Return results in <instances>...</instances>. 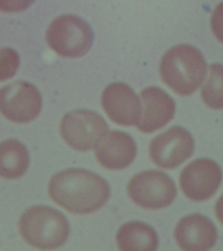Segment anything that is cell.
I'll use <instances>...</instances> for the list:
<instances>
[{
  "label": "cell",
  "mask_w": 223,
  "mask_h": 251,
  "mask_svg": "<svg viewBox=\"0 0 223 251\" xmlns=\"http://www.w3.org/2000/svg\"><path fill=\"white\" fill-rule=\"evenodd\" d=\"M127 195L135 204L148 210L167 208L174 201L177 188L167 174L147 171L136 175L127 185Z\"/></svg>",
  "instance_id": "obj_5"
},
{
  "label": "cell",
  "mask_w": 223,
  "mask_h": 251,
  "mask_svg": "<svg viewBox=\"0 0 223 251\" xmlns=\"http://www.w3.org/2000/svg\"><path fill=\"white\" fill-rule=\"evenodd\" d=\"M159 73L164 83L173 92L189 96L204 82L207 66L200 50L191 45H179L164 54Z\"/></svg>",
  "instance_id": "obj_2"
},
{
  "label": "cell",
  "mask_w": 223,
  "mask_h": 251,
  "mask_svg": "<svg viewBox=\"0 0 223 251\" xmlns=\"http://www.w3.org/2000/svg\"><path fill=\"white\" fill-rule=\"evenodd\" d=\"M51 200L68 212L88 215L107 203L109 185L96 174L85 169L65 170L53 176L48 185Z\"/></svg>",
  "instance_id": "obj_1"
},
{
  "label": "cell",
  "mask_w": 223,
  "mask_h": 251,
  "mask_svg": "<svg viewBox=\"0 0 223 251\" xmlns=\"http://www.w3.org/2000/svg\"><path fill=\"white\" fill-rule=\"evenodd\" d=\"M215 212L218 220L220 221L221 224L223 225V194L217 201L216 207H215Z\"/></svg>",
  "instance_id": "obj_20"
},
{
  "label": "cell",
  "mask_w": 223,
  "mask_h": 251,
  "mask_svg": "<svg viewBox=\"0 0 223 251\" xmlns=\"http://www.w3.org/2000/svg\"><path fill=\"white\" fill-rule=\"evenodd\" d=\"M220 166L208 159L195 160L181 171L179 186L187 199L203 201L214 197L222 185Z\"/></svg>",
  "instance_id": "obj_9"
},
{
  "label": "cell",
  "mask_w": 223,
  "mask_h": 251,
  "mask_svg": "<svg viewBox=\"0 0 223 251\" xmlns=\"http://www.w3.org/2000/svg\"><path fill=\"white\" fill-rule=\"evenodd\" d=\"M211 28L215 37L223 44V3L216 8L213 14Z\"/></svg>",
  "instance_id": "obj_19"
},
{
  "label": "cell",
  "mask_w": 223,
  "mask_h": 251,
  "mask_svg": "<svg viewBox=\"0 0 223 251\" xmlns=\"http://www.w3.org/2000/svg\"><path fill=\"white\" fill-rule=\"evenodd\" d=\"M137 153V145L132 136L116 130L108 132L95 150L99 163L110 171L127 169L135 161Z\"/></svg>",
  "instance_id": "obj_11"
},
{
  "label": "cell",
  "mask_w": 223,
  "mask_h": 251,
  "mask_svg": "<svg viewBox=\"0 0 223 251\" xmlns=\"http://www.w3.org/2000/svg\"><path fill=\"white\" fill-rule=\"evenodd\" d=\"M143 102L141 119L136 126L140 131L151 134L167 126L175 112L173 99L157 87L144 89L139 94Z\"/></svg>",
  "instance_id": "obj_12"
},
{
  "label": "cell",
  "mask_w": 223,
  "mask_h": 251,
  "mask_svg": "<svg viewBox=\"0 0 223 251\" xmlns=\"http://www.w3.org/2000/svg\"><path fill=\"white\" fill-rule=\"evenodd\" d=\"M42 106V96L30 83L16 81L0 89V112L14 123H28L36 119Z\"/></svg>",
  "instance_id": "obj_8"
},
{
  "label": "cell",
  "mask_w": 223,
  "mask_h": 251,
  "mask_svg": "<svg viewBox=\"0 0 223 251\" xmlns=\"http://www.w3.org/2000/svg\"><path fill=\"white\" fill-rule=\"evenodd\" d=\"M19 65V55L15 50L0 49V82L12 78L17 73Z\"/></svg>",
  "instance_id": "obj_17"
},
{
  "label": "cell",
  "mask_w": 223,
  "mask_h": 251,
  "mask_svg": "<svg viewBox=\"0 0 223 251\" xmlns=\"http://www.w3.org/2000/svg\"><path fill=\"white\" fill-rule=\"evenodd\" d=\"M195 151V141L188 130L173 126L158 134L150 142L151 161L160 169L172 171L190 159Z\"/></svg>",
  "instance_id": "obj_7"
},
{
  "label": "cell",
  "mask_w": 223,
  "mask_h": 251,
  "mask_svg": "<svg viewBox=\"0 0 223 251\" xmlns=\"http://www.w3.org/2000/svg\"><path fill=\"white\" fill-rule=\"evenodd\" d=\"M101 104L108 118L118 125L136 126L141 119V100L133 89L124 83L108 85L102 92Z\"/></svg>",
  "instance_id": "obj_10"
},
{
  "label": "cell",
  "mask_w": 223,
  "mask_h": 251,
  "mask_svg": "<svg viewBox=\"0 0 223 251\" xmlns=\"http://www.w3.org/2000/svg\"><path fill=\"white\" fill-rule=\"evenodd\" d=\"M104 118L92 110H76L65 114L61 121V136L76 151H91L108 132Z\"/></svg>",
  "instance_id": "obj_6"
},
{
  "label": "cell",
  "mask_w": 223,
  "mask_h": 251,
  "mask_svg": "<svg viewBox=\"0 0 223 251\" xmlns=\"http://www.w3.org/2000/svg\"><path fill=\"white\" fill-rule=\"evenodd\" d=\"M47 43L52 50L64 58L84 56L94 41V31L84 20L74 15L56 18L47 29Z\"/></svg>",
  "instance_id": "obj_4"
},
{
  "label": "cell",
  "mask_w": 223,
  "mask_h": 251,
  "mask_svg": "<svg viewBox=\"0 0 223 251\" xmlns=\"http://www.w3.org/2000/svg\"><path fill=\"white\" fill-rule=\"evenodd\" d=\"M210 73L200 91L203 102L213 110L223 109V65L209 66Z\"/></svg>",
  "instance_id": "obj_16"
},
{
  "label": "cell",
  "mask_w": 223,
  "mask_h": 251,
  "mask_svg": "<svg viewBox=\"0 0 223 251\" xmlns=\"http://www.w3.org/2000/svg\"><path fill=\"white\" fill-rule=\"evenodd\" d=\"M35 0H0V11L5 13H18L25 11Z\"/></svg>",
  "instance_id": "obj_18"
},
{
  "label": "cell",
  "mask_w": 223,
  "mask_h": 251,
  "mask_svg": "<svg viewBox=\"0 0 223 251\" xmlns=\"http://www.w3.org/2000/svg\"><path fill=\"white\" fill-rule=\"evenodd\" d=\"M29 165V155L25 146L10 139L0 143V177L19 178L25 175Z\"/></svg>",
  "instance_id": "obj_15"
},
{
  "label": "cell",
  "mask_w": 223,
  "mask_h": 251,
  "mask_svg": "<svg viewBox=\"0 0 223 251\" xmlns=\"http://www.w3.org/2000/svg\"><path fill=\"white\" fill-rule=\"evenodd\" d=\"M218 237L214 223L200 214L185 217L175 226V242L184 251L211 250L216 244Z\"/></svg>",
  "instance_id": "obj_13"
},
{
  "label": "cell",
  "mask_w": 223,
  "mask_h": 251,
  "mask_svg": "<svg viewBox=\"0 0 223 251\" xmlns=\"http://www.w3.org/2000/svg\"><path fill=\"white\" fill-rule=\"evenodd\" d=\"M20 234L29 246L41 250L62 248L70 235L68 219L60 211L45 205H35L22 215Z\"/></svg>",
  "instance_id": "obj_3"
},
{
  "label": "cell",
  "mask_w": 223,
  "mask_h": 251,
  "mask_svg": "<svg viewBox=\"0 0 223 251\" xmlns=\"http://www.w3.org/2000/svg\"><path fill=\"white\" fill-rule=\"evenodd\" d=\"M116 240L121 251H156L159 246L155 230L149 225L138 221L122 225Z\"/></svg>",
  "instance_id": "obj_14"
}]
</instances>
